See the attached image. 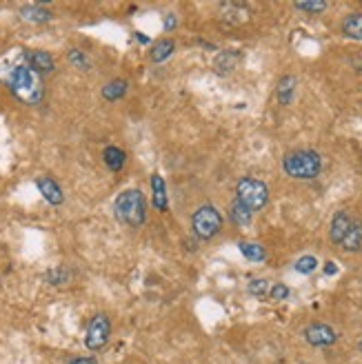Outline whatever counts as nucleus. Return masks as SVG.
<instances>
[{
    "instance_id": "nucleus-1",
    "label": "nucleus",
    "mask_w": 362,
    "mask_h": 364,
    "mask_svg": "<svg viewBox=\"0 0 362 364\" xmlns=\"http://www.w3.org/2000/svg\"><path fill=\"white\" fill-rule=\"evenodd\" d=\"M7 87L25 104H38L42 100V80L27 65H16L7 73Z\"/></svg>"
},
{
    "instance_id": "nucleus-2",
    "label": "nucleus",
    "mask_w": 362,
    "mask_h": 364,
    "mask_svg": "<svg viewBox=\"0 0 362 364\" xmlns=\"http://www.w3.org/2000/svg\"><path fill=\"white\" fill-rule=\"evenodd\" d=\"M114 216L118 222H123L127 226H140L147 220V205L145 195L138 189H127L116 198L114 202Z\"/></svg>"
},
{
    "instance_id": "nucleus-3",
    "label": "nucleus",
    "mask_w": 362,
    "mask_h": 364,
    "mask_svg": "<svg viewBox=\"0 0 362 364\" xmlns=\"http://www.w3.org/2000/svg\"><path fill=\"white\" fill-rule=\"evenodd\" d=\"M282 166L284 174L296 180H313L315 176H320L322 160L320 154H315L311 149H298L284 156Z\"/></svg>"
},
{
    "instance_id": "nucleus-4",
    "label": "nucleus",
    "mask_w": 362,
    "mask_h": 364,
    "mask_svg": "<svg viewBox=\"0 0 362 364\" xmlns=\"http://www.w3.org/2000/svg\"><path fill=\"white\" fill-rule=\"evenodd\" d=\"M269 200V189L265 182L255 180V178H243L236 187V202H240L245 209L260 211Z\"/></svg>"
},
{
    "instance_id": "nucleus-5",
    "label": "nucleus",
    "mask_w": 362,
    "mask_h": 364,
    "mask_svg": "<svg viewBox=\"0 0 362 364\" xmlns=\"http://www.w3.org/2000/svg\"><path fill=\"white\" fill-rule=\"evenodd\" d=\"M191 226L193 233L200 240H211L220 233L222 229V216L214 205H203L195 214L191 216Z\"/></svg>"
},
{
    "instance_id": "nucleus-6",
    "label": "nucleus",
    "mask_w": 362,
    "mask_h": 364,
    "mask_svg": "<svg viewBox=\"0 0 362 364\" xmlns=\"http://www.w3.org/2000/svg\"><path fill=\"white\" fill-rule=\"evenodd\" d=\"M111 336V322L104 313H98L92 317V322L87 327V336H85V344L89 351H100V348L109 342Z\"/></svg>"
},
{
    "instance_id": "nucleus-7",
    "label": "nucleus",
    "mask_w": 362,
    "mask_h": 364,
    "mask_svg": "<svg viewBox=\"0 0 362 364\" xmlns=\"http://www.w3.org/2000/svg\"><path fill=\"white\" fill-rule=\"evenodd\" d=\"M303 336L311 346H329V344H334L338 340L336 331L331 329L329 324H309Z\"/></svg>"
},
{
    "instance_id": "nucleus-8",
    "label": "nucleus",
    "mask_w": 362,
    "mask_h": 364,
    "mask_svg": "<svg viewBox=\"0 0 362 364\" xmlns=\"http://www.w3.org/2000/svg\"><path fill=\"white\" fill-rule=\"evenodd\" d=\"M25 58H27V67L32 69L34 73H38V75H42V73H52V71L56 69L54 58H52V54H47V51L34 49V51H27Z\"/></svg>"
},
{
    "instance_id": "nucleus-9",
    "label": "nucleus",
    "mask_w": 362,
    "mask_h": 364,
    "mask_svg": "<svg viewBox=\"0 0 362 364\" xmlns=\"http://www.w3.org/2000/svg\"><path fill=\"white\" fill-rule=\"evenodd\" d=\"M36 187H38V191L42 193V198L47 200L49 205H54V207L63 205L65 193H63V189L58 187L56 180H52V178H47V176H42V178L36 180Z\"/></svg>"
},
{
    "instance_id": "nucleus-10",
    "label": "nucleus",
    "mask_w": 362,
    "mask_h": 364,
    "mask_svg": "<svg viewBox=\"0 0 362 364\" xmlns=\"http://www.w3.org/2000/svg\"><path fill=\"white\" fill-rule=\"evenodd\" d=\"M351 224H354V218L346 214V211H338L331 220V229H329V236H331V242H336V245H342V240L346 238V233L351 231Z\"/></svg>"
},
{
    "instance_id": "nucleus-11",
    "label": "nucleus",
    "mask_w": 362,
    "mask_h": 364,
    "mask_svg": "<svg viewBox=\"0 0 362 364\" xmlns=\"http://www.w3.org/2000/svg\"><path fill=\"white\" fill-rule=\"evenodd\" d=\"M20 18L32 25H44L52 20V11L42 5H25L20 7Z\"/></svg>"
},
{
    "instance_id": "nucleus-12",
    "label": "nucleus",
    "mask_w": 362,
    "mask_h": 364,
    "mask_svg": "<svg viewBox=\"0 0 362 364\" xmlns=\"http://www.w3.org/2000/svg\"><path fill=\"white\" fill-rule=\"evenodd\" d=\"M152 191H154V207L158 211H167V185L160 174L152 176Z\"/></svg>"
},
{
    "instance_id": "nucleus-13",
    "label": "nucleus",
    "mask_w": 362,
    "mask_h": 364,
    "mask_svg": "<svg viewBox=\"0 0 362 364\" xmlns=\"http://www.w3.org/2000/svg\"><path fill=\"white\" fill-rule=\"evenodd\" d=\"M102 160H104V164L109 166L111 171H120L125 166V162H127V156H125V151L123 149H118V147H107L102 151Z\"/></svg>"
},
{
    "instance_id": "nucleus-14",
    "label": "nucleus",
    "mask_w": 362,
    "mask_h": 364,
    "mask_svg": "<svg viewBox=\"0 0 362 364\" xmlns=\"http://www.w3.org/2000/svg\"><path fill=\"white\" fill-rule=\"evenodd\" d=\"M340 247H342L344 251H360V249H362V222H360V220H354L351 231L346 233V238L342 240Z\"/></svg>"
},
{
    "instance_id": "nucleus-15",
    "label": "nucleus",
    "mask_w": 362,
    "mask_h": 364,
    "mask_svg": "<svg viewBox=\"0 0 362 364\" xmlns=\"http://www.w3.org/2000/svg\"><path fill=\"white\" fill-rule=\"evenodd\" d=\"M238 60H240L238 51L229 49V51H222V54H218V58H216L214 67H216V71H218V73H229V71H234V69H236Z\"/></svg>"
},
{
    "instance_id": "nucleus-16",
    "label": "nucleus",
    "mask_w": 362,
    "mask_h": 364,
    "mask_svg": "<svg viewBox=\"0 0 362 364\" xmlns=\"http://www.w3.org/2000/svg\"><path fill=\"white\" fill-rule=\"evenodd\" d=\"M342 34L362 40V13H351V16H346L342 20Z\"/></svg>"
},
{
    "instance_id": "nucleus-17",
    "label": "nucleus",
    "mask_w": 362,
    "mask_h": 364,
    "mask_svg": "<svg viewBox=\"0 0 362 364\" xmlns=\"http://www.w3.org/2000/svg\"><path fill=\"white\" fill-rule=\"evenodd\" d=\"M127 94V80H111L102 87V98L109 100V102H116Z\"/></svg>"
},
{
    "instance_id": "nucleus-18",
    "label": "nucleus",
    "mask_w": 362,
    "mask_h": 364,
    "mask_svg": "<svg viewBox=\"0 0 362 364\" xmlns=\"http://www.w3.org/2000/svg\"><path fill=\"white\" fill-rule=\"evenodd\" d=\"M294 91H296V78H294V75H284V78L278 83V100H280V104H291Z\"/></svg>"
},
{
    "instance_id": "nucleus-19",
    "label": "nucleus",
    "mask_w": 362,
    "mask_h": 364,
    "mask_svg": "<svg viewBox=\"0 0 362 364\" xmlns=\"http://www.w3.org/2000/svg\"><path fill=\"white\" fill-rule=\"evenodd\" d=\"M174 49H176L174 40L162 38V40H158V42L154 44V49H152V60H154V63H162V60H167V58L174 54Z\"/></svg>"
},
{
    "instance_id": "nucleus-20",
    "label": "nucleus",
    "mask_w": 362,
    "mask_h": 364,
    "mask_svg": "<svg viewBox=\"0 0 362 364\" xmlns=\"http://www.w3.org/2000/svg\"><path fill=\"white\" fill-rule=\"evenodd\" d=\"M238 247H240V253H243L247 260H251V262H263L265 257H267L265 249L260 245H255V242H240Z\"/></svg>"
},
{
    "instance_id": "nucleus-21",
    "label": "nucleus",
    "mask_w": 362,
    "mask_h": 364,
    "mask_svg": "<svg viewBox=\"0 0 362 364\" xmlns=\"http://www.w3.org/2000/svg\"><path fill=\"white\" fill-rule=\"evenodd\" d=\"M251 211L249 209H245L240 202H236L234 200V205H231V209H229V218L238 224V226H245V224H249L251 222Z\"/></svg>"
},
{
    "instance_id": "nucleus-22",
    "label": "nucleus",
    "mask_w": 362,
    "mask_h": 364,
    "mask_svg": "<svg viewBox=\"0 0 362 364\" xmlns=\"http://www.w3.org/2000/svg\"><path fill=\"white\" fill-rule=\"evenodd\" d=\"M44 280H47L49 284H65L69 280V273L63 267H58V269H52V271L44 273Z\"/></svg>"
},
{
    "instance_id": "nucleus-23",
    "label": "nucleus",
    "mask_w": 362,
    "mask_h": 364,
    "mask_svg": "<svg viewBox=\"0 0 362 364\" xmlns=\"http://www.w3.org/2000/svg\"><path fill=\"white\" fill-rule=\"evenodd\" d=\"M315 267H318V260H315L313 255H303V257H300V260L296 262V271H298V273H305V276H307V273H313Z\"/></svg>"
},
{
    "instance_id": "nucleus-24",
    "label": "nucleus",
    "mask_w": 362,
    "mask_h": 364,
    "mask_svg": "<svg viewBox=\"0 0 362 364\" xmlns=\"http://www.w3.org/2000/svg\"><path fill=\"white\" fill-rule=\"evenodd\" d=\"M69 63L73 67H78V69H89V60H87V56L80 49H71L69 51Z\"/></svg>"
},
{
    "instance_id": "nucleus-25",
    "label": "nucleus",
    "mask_w": 362,
    "mask_h": 364,
    "mask_svg": "<svg viewBox=\"0 0 362 364\" xmlns=\"http://www.w3.org/2000/svg\"><path fill=\"white\" fill-rule=\"evenodd\" d=\"M249 293L255 298H263L269 293V282L267 280H251L249 282Z\"/></svg>"
},
{
    "instance_id": "nucleus-26",
    "label": "nucleus",
    "mask_w": 362,
    "mask_h": 364,
    "mask_svg": "<svg viewBox=\"0 0 362 364\" xmlns=\"http://www.w3.org/2000/svg\"><path fill=\"white\" fill-rule=\"evenodd\" d=\"M296 9L309 11V13H320L327 9V3H296Z\"/></svg>"
},
{
    "instance_id": "nucleus-27",
    "label": "nucleus",
    "mask_w": 362,
    "mask_h": 364,
    "mask_svg": "<svg viewBox=\"0 0 362 364\" xmlns=\"http://www.w3.org/2000/svg\"><path fill=\"white\" fill-rule=\"evenodd\" d=\"M269 296H271V300H284L286 296H289V289H286L284 284H276L269 289Z\"/></svg>"
},
{
    "instance_id": "nucleus-28",
    "label": "nucleus",
    "mask_w": 362,
    "mask_h": 364,
    "mask_svg": "<svg viewBox=\"0 0 362 364\" xmlns=\"http://www.w3.org/2000/svg\"><path fill=\"white\" fill-rule=\"evenodd\" d=\"M65 364H98L96 358H71Z\"/></svg>"
},
{
    "instance_id": "nucleus-29",
    "label": "nucleus",
    "mask_w": 362,
    "mask_h": 364,
    "mask_svg": "<svg viewBox=\"0 0 362 364\" xmlns=\"http://www.w3.org/2000/svg\"><path fill=\"white\" fill-rule=\"evenodd\" d=\"M325 273H327V276H334V273H338V267H336L334 262H327V267H325Z\"/></svg>"
},
{
    "instance_id": "nucleus-30",
    "label": "nucleus",
    "mask_w": 362,
    "mask_h": 364,
    "mask_svg": "<svg viewBox=\"0 0 362 364\" xmlns=\"http://www.w3.org/2000/svg\"><path fill=\"white\" fill-rule=\"evenodd\" d=\"M176 25V18L174 16H167V18H164V29H171Z\"/></svg>"
},
{
    "instance_id": "nucleus-31",
    "label": "nucleus",
    "mask_w": 362,
    "mask_h": 364,
    "mask_svg": "<svg viewBox=\"0 0 362 364\" xmlns=\"http://www.w3.org/2000/svg\"><path fill=\"white\" fill-rule=\"evenodd\" d=\"M358 348H360V351H362V340H360V344H358Z\"/></svg>"
}]
</instances>
